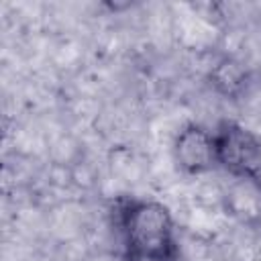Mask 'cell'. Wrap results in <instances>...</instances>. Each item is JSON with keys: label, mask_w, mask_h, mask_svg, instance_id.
<instances>
[{"label": "cell", "mask_w": 261, "mask_h": 261, "mask_svg": "<svg viewBox=\"0 0 261 261\" xmlns=\"http://www.w3.org/2000/svg\"><path fill=\"white\" fill-rule=\"evenodd\" d=\"M247 77L249 75H247L245 67L239 61H234L230 57H224V59H220L212 67V71H210V86L218 94H222V96L237 98L245 90Z\"/></svg>", "instance_id": "4"}, {"label": "cell", "mask_w": 261, "mask_h": 261, "mask_svg": "<svg viewBox=\"0 0 261 261\" xmlns=\"http://www.w3.org/2000/svg\"><path fill=\"white\" fill-rule=\"evenodd\" d=\"M214 143L216 167L261 190V139L237 120H220Z\"/></svg>", "instance_id": "2"}, {"label": "cell", "mask_w": 261, "mask_h": 261, "mask_svg": "<svg viewBox=\"0 0 261 261\" xmlns=\"http://www.w3.org/2000/svg\"><path fill=\"white\" fill-rule=\"evenodd\" d=\"M175 167L186 175H202L216 169L214 130L198 122L184 124L171 143Z\"/></svg>", "instance_id": "3"}, {"label": "cell", "mask_w": 261, "mask_h": 261, "mask_svg": "<svg viewBox=\"0 0 261 261\" xmlns=\"http://www.w3.org/2000/svg\"><path fill=\"white\" fill-rule=\"evenodd\" d=\"M116 226L124 261H179V237L173 212L155 198H126L116 208Z\"/></svg>", "instance_id": "1"}]
</instances>
